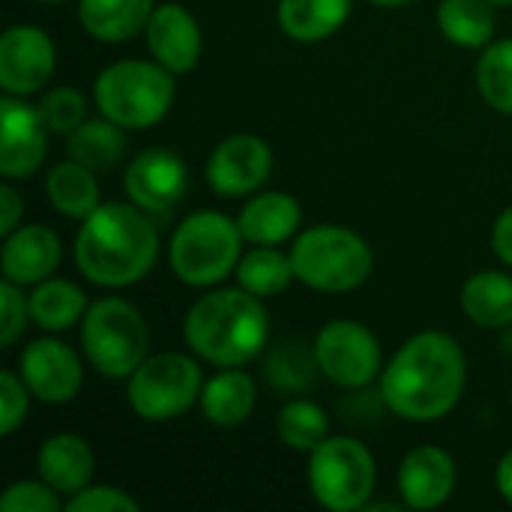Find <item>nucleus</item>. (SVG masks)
Wrapping results in <instances>:
<instances>
[{"label": "nucleus", "instance_id": "nucleus-1", "mask_svg": "<svg viewBox=\"0 0 512 512\" xmlns=\"http://www.w3.org/2000/svg\"><path fill=\"white\" fill-rule=\"evenodd\" d=\"M468 381V363L459 342L441 330L411 336L381 372V396L387 408L411 423H435L447 417Z\"/></svg>", "mask_w": 512, "mask_h": 512}, {"label": "nucleus", "instance_id": "nucleus-2", "mask_svg": "<svg viewBox=\"0 0 512 512\" xmlns=\"http://www.w3.org/2000/svg\"><path fill=\"white\" fill-rule=\"evenodd\" d=\"M159 258V234L138 204H99L75 237V264L99 288L141 282Z\"/></svg>", "mask_w": 512, "mask_h": 512}, {"label": "nucleus", "instance_id": "nucleus-3", "mask_svg": "<svg viewBox=\"0 0 512 512\" xmlns=\"http://www.w3.org/2000/svg\"><path fill=\"white\" fill-rule=\"evenodd\" d=\"M183 339L204 363L219 369L246 366L264 354L270 315L261 297L237 288H219L198 297L183 321Z\"/></svg>", "mask_w": 512, "mask_h": 512}, {"label": "nucleus", "instance_id": "nucleus-4", "mask_svg": "<svg viewBox=\"0 0 512 512\" xmlns=\"http://www.w3.org/2000/svg\"><path fill=\"white\" fill-rule=\"evenodd\" d=\"M240 243L243 234L237 219L216 210H198L171 234V270L189 288H213L237 270L243 258Z\"/></svg>", "mask_w": 512, "mask_h": 512}, {"label": "nucleus", "instance_id": "nucleus-5", "mask_svg": "<svg viewBox=\"0 0 512 512\" xmlns=\"http://www.w3.org/2000/svg\"><path fill=\"white\" fill-rule=\"evenodd\" d=\"M102 117L123 129L156 126L174 102V72L150 60H117L105 66L93 84Z\"/></svg>", "mask_w": 512, "mask_h": 512}, {"label": "nucleus", "instance_id": "nucleus-6", "mask_svg": "<svg viewBox=\"0 0 512 512\" xmlns=\"http://www.w3.org/2000/svg\"><path fill=\"white\" fill-rule=\"evenodd\" d=\"M297 279L324 294H345L360 288L375 267L369 243L342 225H315L291 246Z\"/></svg>", "mask_w": 512, "mask_h": 512}, {"label": "nucleus", "instance_id": "nucleus-7", "mask_svg": "<svg viewBox=\"0 0 512 512\" xmlns=\"http://www.w3.org/2000/svg\"><path fill=\"white\" fill-rule=\"evenodd\" d=\"M81 345L90 366L105 378H129L150 348L144 315L123 297H102L90 303L81 321Z\"/></svg>", "mask_w": 512, "mask_h": 512}, {"label": "nucleus", "instance_id": "nucleus-8", "mask_svg": "<svg viewBox=\"0 0 512 512\" xmlns=\"http://www.w3.org/2000/svg\"><path fill=\"white\" fill-rule=\"evenodd\" d=\"M309 456V489L324 510L354 512L369 504L378 468L363 441L351 435H336Z\"/></svg>", "mask_w": 512, "mask_h": 512}, {"label": "nucleus", "instance_id": "nucleus-9", "mask_svg": "<svg viewBox=\"0 0 512 512\" xmlns=\"http://www.w3.org/2000/svg\"><path fill=\"white\" fill-rule=\"evenodd\" d=\"M201 366L177 351L147 357L126 384V399L135 417L147 423H168L201 402Z\"/></svg>", "mask_w": 512, "mask_h": 512}, {"label": "nucleus", "instance_id": "nucleus-10", "mask_svg": "<svg viewBox=\"0 0 512 512\" xmlns=\"http://www.w3.org/2000/svg\"><path fill=\"white\" fill-rule=\"evenodd\" d=\"M315 357L321 375L345 390L369 387L384 372V357L375 333L348 318H336L321 327V333L315 336Z\"/></svg>", "mask_w": 512, "mask_h": 512}, {"label": "nucleus", "instance_id": "nucleus-11", "mask_svg": "<svg viewBox=\"0 0 512 512\" xmlns=\"http://www.w3.org/2000/svg\"><path fill=\"white\" fill-rule=\"evenodd\" d=\"M273 174V150L264 138L240 132L225 138L207 159V186L225 198L255 195Z\"/></svg>", "mask_w": 512, "mask_h": 512}, {"label": "nucleus", "instance_id": "nucleus-12", "mask_svg": "<svg viewBox=\"0 0 512 512\" xmlns=\"http://www.w3.org/2000/svg\"><path fill=\"white\" fill-rule=\"evenodd\" d=\"M57 51L51 36L36 24H12L0 36V87L9 96L39 93L54 75Z\"/></svg>", "mask_w": 512, "mask_h": 512}, {"label": "nucleus", "instance_id": "nucleus-13", "mask_svg": "<svg viewBox=\"0 0 512 512\" xmlns=\"http://www.w3.org/2000/svg\"><path fill=\"white\" fill-rule=\"evenodd\" d=\"M18 375L24 378L33 399L45 405H66L84 384L78 354L60 339H36L18 357Z\"/></svg>", "mask_w": 512, "mask_h": 512}, {"label": "nucleus", "instance_id": "nucleus-14", "mask_svg": "<svg viewBox=\"0 0 512 512\" xmlns=\"http://www.w3.org/2000/svg\"><path fill=\"white\" fill-rule=\"evenodd\" d=\"M123 189L132 204L147 213H168L189 189L186 162L168 147H150L138 153L123 174Z\"/></svg>", "mask_w": 512, "mask_h": 512}, {"label": "nucleus", "instance_id": "nucleus-15", "mask_svg": "<svg viewBox=\"0 0 512 512\" xmlns=\"http://www.w3.org/2000/svg\"><path fill=\"white\" fill-rule=\"evenodd\" d=\"M48 126L39 108L27 105L24 96L0 99V171L9 180L36 174L45 162Z\"/></svg>", "mask_w": 512, "mask_h": 512}, {"label": "nucleus", "instance_id": "nucleus-16", "mask_svg": "<svg viewBox=\"0 0 512 512\" xmlns=\"http://www.w3.org/2000/svg\"><path fill=\"white\" fill-rule=\"evenodd\" d=\"M147 48L174 75H186L201 57V27L183 3H162L153 9L147 27Z\"/></svg>", "mask_w": 512, "mask_h": 512}, {"label": "nucleus", "instance_id": "nucleus-17", "mask_svg": "<svg viewBox=\"0 0 512 512\" xmlns=\"http://www.w3.org/2000/svg\"><path fill=\"white\" fill-rule=\"evenodd\" d=\"M456 462L444 447H417L402 459L399 495L411 510H438L456 492Z\"/></svg>", "mask_w": 512, "mask_h": 512}, {"label": "nucleus", "instance_id": "nucleus-18", "mask_svg": "<svg viewBox=\"0 0 512 512\" xmlns=\"http://www.w3.org/2000/svg\"><path fill=\"white\" fill-rule=\"evenodd\" d=\"M60 240L45 225H18L12 234L3 237L0 267L3 279L15 285H39L51 279L60 264Z\"/></svg>", "mask_w": 512, "mask_h": 512}, {"label": "nucleus", "instance_id": "nucleus-19", "mask_svg": "<svg viewBox=\"0 0 512 512\" xmlns=\"http://www.w3.org/2000/svg\"><path fill=\"white\" fill-rule=\"evenodd\" d=\"M36 471L39 480H45L60 495H75L90 486L96 471V456L81 435L57 432L42 441L36 453Z\"/></svg>", "mask_w": 512, "mask_h": 512}, {"label": "nucleus", "instance_id": "nucleus-20", "mask_svg": "<svg viewBox=\"0 0 512 512\" xmlns=\"http://www.w3.org/2000/svg\"><path fill=\"white\" fill-rule=\"evenodd\" d=\"M300 222L303 210L288 192H255L237 216L240 234L252 246H282L297 234Z\"/></svg>", "mask_w": 512, "mask_h": 512}, {"label": "nucleus", "instance_id": "nucleus-21", "mask_svg": "<svg viewBox=\"0 0 512 512\" xmlns=\"http://www.w3.org/2000/svg\"><path fill=\"white\" fill-rule=\"evenodd\" d=\"M255 402H258L255 381L240 366L222 369L219 375L204 381V390H201V411L207 423L222 426V429H234L246 423L255 411Z\"/></svg>", "mask_w": 512, "mask_h": 512}, {"label": "nucleus", "instance_id": "nucleus-22", "mask_svg": "<svg viewBox=\"0 0 512 512\" xmlns=\"http://www.w3.org/2000/svg\"><path fill=\"white\" fill-rule=\"evenodd\" d=\"M153 9L156 0H78V21L99 42H126L147 27Z\"/></svg>", "mask_w": 512, "mask_h": 512}, {"label": "nucleus", "instance_id": "nucleus-23", "mask_svg": "<svg viewBox=\"0 0 512 512\" xmlns=\"http://www.w3.org/2000/svg\"><path fill=\"white\" fill-rule=\"evenodd\" d=\"M354 0H279L276 18L288 39L294 42H324L351 15Z\"/></svg>", "mask_w": 512, "mask_h": 512}, {"label": "nucleus", "instance_id": "nucleus-24", "mask_svg": "<svg viewBox=\"0 0 512 512\" xmlns=\"http://www.w3.org/2000/svg\"><path fill=\"white\" fill-rule=\"evenodd\" d=\"M465 315L486 330H507L512 324V276L501 270H480L462 288Z\"/></svg>", "mask_w": 512, "mask_h": 512}, {"label": "nucleus", "instance_id": "nucleus-25", "mask_svg": "<svg viewBox=\"0 0 512 512\" xmlns=\"http://www.w3.org/2000/svg\"><path fill=\"white\" fill-rule=\"evenodd\" d=\"M45 192H48V201L54 204V210L69 216V219H87L102 204L96 171L75 162V159L57 162L48 171Z\"/></svg>", "mask_w": 512, "mask_h": 512}, {"label": "nucleus", "instance_id": "nucleus-26", "mask_svg": "<svg viewBox=\"0 0 512 512\" xmlns=\"http://www.w3.org/2000/svg\"><path fill=\"white\" fill-rule=\"evenodd\" d=\"M90 303L84 297V291L66 279H45L33 288L30 294V321L39 330L48 333H63L75 324L84 321Z\"/></svg>", "mask_w": 512, "mask_h": 512}, {"label": "nucleus", "instance_id": "nucleus-27", "mask_svg": "<svg viewBox=\"0 0 512 512\" xmlns=\"http://www.w3.org/2000/svg\"><path fill=\"white\" fill-rule=\"evenodd\" d=\"M123 150H126L123 126H117L108 117L84 120L75 132L66 135V156L93 168L96 174L117 168V162L123 159Z\"/></svg>", "mask_w": 512, "mask_h": 512}, {"label": "nucleus", "instance_id": "nucleus-28", "mask_svg": "<svg viewBox=\"0 0 512 512\" xmlns=\"http://www.w3.org/2000/svg\"><path fill=\"white\" fill-rule=\"evenodd\" d=\"M495 6L489 0H441L438 27L459 48H486L495 36Z\"/></svg>", "mask_w": 512, "mask_h": 512}, {"label": "nucleus", "instance_id": "nucleus-29", "mask_svg": "<svg viewBox=\"0 0 512 512\" xmlns=\"http://www.w3.org/2000/svg\"><path fill=\"white\" fill-rule=\"evenodd\" d=\"M234 276H237V285L243 291L255 294V297H279L297 279L291 252L285 255L276 246H255V249H249L240 258Z\"/></svg>", "mask_w": 512, "mask_h": 512}, {"label": "nucleus", "instance_id": "nucleus-30", "mask_svg": "<svg viewBox=\"0 0 512 512\" xmlns=\"http://www.w3.org/2000/svg\"><path fill=\"white\" fill-rule=\"evenodd\" d=\"M264 372L279 393H306L321 372L315 345L309 348L300 339H282L264 354Z\"/></svg>", "mask_w": 512, "mask_h": 512}, {"label": "nucleus", "instance_id": "nucleus-31", "mask_svg": "<svg viewBox=\"0 0 512 512\" xmlns=\"http://www.w3.org/2000/svg\"><path fill=\"white\" fill-rule=\"evenodd\" d=\"M279 441L297 453H312L330 438V417L321 405L309 399H291L276 417Z\"/></svg>", "mask_w": 512, "mask_h": 512}, {"label": "nucleus", "instance_id": "nucleus-32", "mask_svg": "<svg viewBox=\"0 0 512 512\" xmlns=\"http://www.w3.org/2000/svg\"><path fill=\"white\" fill-rule=\"evenodd\" d=\"M477 90L495 111L512 117V39L486 45L477 60Z\"/></svg>", "mask_w": 512, "mask_h": 512}, {"label": "nucleus", "instance_id": "nucleus-33", "mask_svg": "<svg viewBox=\"0 0 512 512\" xmlns=\"http://www.w3.org/2000/svg\"><path fill=\"white\" fill-rule=\"evenodd\" d=\"M36 108H39L48 132H54V135H69V132H75L87 120V102L72 87H54V90H48Z\"/></svg>", "mask_w": 512, "mask_h": 512}, {"label": "nucleus", "instance_id": "nucleus-34", "mask_svg": "<svg viewBox=\"0 0 512 512\" xmlns=\"http://www.w3.org/2000/svg\"><path fill=\"white\" fill-rule=\"evenodd\" d=\"M63 507L66 504L60 501V492L51 489L45 480H18L0 498L3 512H60Z\"/></svg>", "mask_w": 512, "mask_h": 512}, {"label": "nucleus", "instance_id": "nucleus-35", "mask_svg": "<svg viewBox=\"0 0 512 512\" xmlns=\"http://www.w3.org/2000/svg\"><path fill=\"white\" fill-rule=\"evenodd\" d=\"M30 321V297L21 294V285L0 282V348H12Z\"/></svg>", "mask_w": 512, "mask_h": 512}, {"label": "nucleus", "instance_id": "nucleus-36", "mask_svg": "<svg viewBox=\"0 0 512 512\" xmlns=\"http://www.w3.org/2000/svg\"><path fill=\"white\" fill-rule=\"evenodd\" d=\"M30 396L33 393L27 390L21 375H15L12 369L0 372V435H12L27 420Z\"/></svg>", "mask_w": 512, "mask_h": 512}, {"label": "nucleus", "instance_id": "nucleus-37", "mask_svg": "<svg viewBox=\"0 0 512 512\" xmlns=\"http://www.w3.org/2000/svg\"><path fill=\"white\" fill-rule=\"evenodd\" d=\"M66 512H138V501L114 486H87L69 495Z\"/></svg>", "mask_w": 512, "mask_h": 512}, {"label": "nucleus", "instance_id": "nucleus-38", "mask_svg": "<svg viewBox=\"0 0 512 512\" xmlns=\"http://www.w3.org/2000/svg\"><path fill=\"white\" fill-rule=\"evenodd\" d=\"M0 210H3V216H0V234L6 237V234H12V231L21 225V210H24L21 195H18L15 186H9V183L0 189Z\"/></svg>", "mask_w": 512, "mask_h": 512}, {"label": "nucleus", "instance_id": "nucleus-39", "mask_svg": "<svg viewBox=\"0 0 512 512\" xmlns=\"http://www.w3.org/2000/svg\"><path fill=\"white\" fill-rule=\"evenodd\" d=\"M492 249L495 255L512 267V207H507L498 219H495V228H492Z\"/></svg>", "mask_w": 512, "mask_h": 512}, {"label": "nucleus", "instance_id": "nucleus-40", "mask_svg": "<svg viewBox=\"0 0 512 512\" xmlns=\"http://www.w3.org/2000/svg\"><path fill=\"white\" fill-rule=\"evenodd\" d=\"M495 486H498V492H501V498L504 501H510L512 504V450L498 462V471H495Z\"/></svg>", "mask_w": 512, "mask_h": 512}, {"label": "nucleus", "instance_id": "nucleus-41", "mask_svg": "<svg viewBox=\"0 0 512 512\" xmlns=\"http://www.w3.org/2000/svg\"><path fill=\"white\" fill-rule=\"evenodd\" d=\"M378 6H405V3H414V0H372Z\"/></svg>", "mask_w": 512, "mask_h": 512}, {"label": "nucleus", "instance_id": "nucleus-42", "mask_svg": "<svg viewBox=\"0 0 512 512\" xmlns=\"http://www.w3.org/2000/svg\"><path fill=\"white\" fill-rule=\"evenodd\" d=\"M495 9H504V6H512V0H489Z\"/></svg>", "mask_w": 512, "mask_h": 512}, {"label": "nucleus", "instance_id": "nucleus-43", "mask_svg": "<svg viewBox=\"0 0 512 512\" xmlns=\"http://www.w3.org/2000/svg\"><path fill=\"white\" fill-rule=\"evenodd\" d=\"M39 3H63V0H39Z\"/></svg>", "mask_w": 512, "mask_h": 512}]
</instances>
